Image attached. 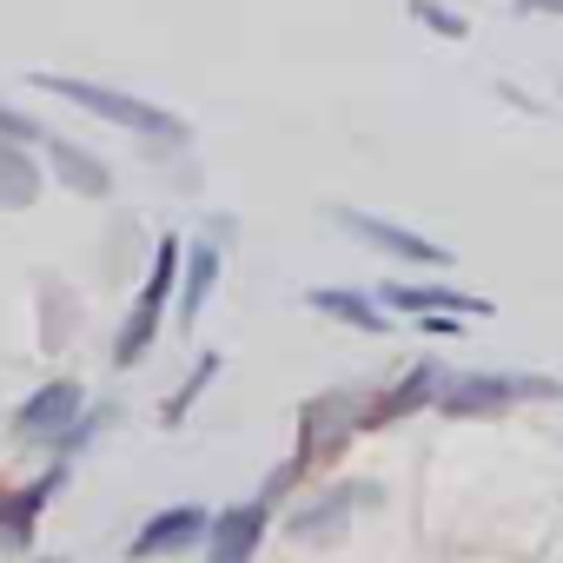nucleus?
Instances as JSON below:
<instances>
[{"label":"nucleus","mask_w":563,"mask_h":563,"mask_svg":"<svg viewBox=\"0 0 563 563\" xmlns=\"http://www.w3.org/2000/svg\"><path fill=\"white\" fill-rule=\"evenodd\" d=\"M365 418H372V405H365L358 391H319V398H306V405H299V444H292V464L265 484V504L286 490V484H299L306 471H319L325 457H339L358 431H372Z\"/></svg>","instance_id":"nucleus-1"},{"label":"nucleus","mask_w":563,"mask_h":563,"mask_svg":"<svg viewBox=\"0 0 563 563\" xmlns=\"http://www.w3.org/2000/svg\"><path fill=\"white\" fill-rule=\"evenodd\" d=\"M34 87H47V93L74 100V107H87V113H100V120H113V126H126V133H140L153 153H179V146L192 140V126H186L179 113H166V107H153V100H140V93L100 87V80H67V74H34Z\"/></svg>","instance_id":"nucleus-2"},{"label":"nucleus","mask_w":563,"mask_h":563,"mask_svg":"<svg viewBox=\"0 0 563 563\" xmlns=\"http://www.w3.org/2000/svg\"><path fill=\"white\" fill-rule=\"evenodd\" d=\"M179 272H186V239H159V245H153V272H146V286H140V299H133V312H126V325H120V339H113V365H120V372L153 352L159 319H166V299L179 292Z\"/></svg>","instance_id":"nucleus-3"},{"label":"nucleus","mask_w":563,"mask_h":563,"mask_svg":"<svg viewBox=\"0 0 563 563\" xmlns=\"http://www.w3.org/2000/svg\"><path fill=\"white\" fill-rule=\"evenodd\" d=\"M530 398H563V378H537V372H457V378H444L438 411L444 418H497V411L530 405Z\"/></svg>","instance_id":"nucleus-4"},{"label":"nucleus","mask_w":563,"mask_h":563,"mask_svg":"<svg viewBox=\"0 0 563 563\" xmlns=\"http://www.w3.org/2000/svg\"><path fill=\"white\" fill-rule=\"evenodd\" d=\"M378 504H385V484H372V477H345V484L306 497V504L286 517V530H292L299 543H339V537L352 530V517H358V510H378Z\"/></svg>","instance_id":"nucleus-5"},{"label":"nucleus","mask_w":563,"mask_h":563,"mask_svg":"<svg viewBox=\"0 0 563 563\" xmlns=\"http://www.w3.org/2000/svg\"><path fill=\"white\" fill-rule=\"evenodd\" d=\"M212 537V510L206 504H166L140 523L133 537V563H159V556H192Z\"/></svg>","instance_id":"nucleus-6"},{"label":"nucleus","mask_w":563,"mask_h":563,"mask_svg":"<svg viewBox=\"0 0 563 563\" xmlns=\"http://www.w3.org/2000/svg\"><path fill=\"white\" fill-rule=\"evenodd\" d=\"M352 239H365L372 252H385V258H405V265H451V245H431L424 232H411V225H398V219H378V212H358V206H339L332 212Z\"/></svg>","instance_id":"nucleus-7"},{"label":"nucleus","mask_w":563,"mask_h":563,"mask_svg":"<svg viewBox=\"0 0 563 563\" xmlns=\"http://www.w3.org/2000/svg\"><path fill=\"white\" fill-rule=\"evenodd\" d=\"M272 530V504L252 497V504H225L212 510V537H206V563H258V543Z\"/></svg>","instance_id":"nucleus-8"},{"label":"nucleus","mask_w":563,"mask_h":563,"mask_svg":"<svg viewBox=\"0 0 563 563\" xmlns=\"http://www.w3.org/2000/svg\"><path fill=\"white\" fill-rule=\"evenodd\" d=\"M385 312H411V319H490V299L477 292H457V286H405V278H391V286H378Z\"/></svg>","instance_id":"nucleus-9"},{"label":"nucleus","mask_w":563,"mask_h":563,"mask_svg":"<svg viewBox=\"0 0 563 563\" xmlns=\"http://www.w3.org/2000/svg\"><path fill=\"white\" fill-rule=\"evenodd\" d=\"M80 405H87V391H80L74 378H54V385H41V391L14 411V431H21V438H54V444H60V438L80 424Z\"/></svg>","instance_id":"nucleus-10"},{"label":"nucleus","mask_w":563,"mask_h":563,"mask_svg":"<svg viewBox=\"0 0 563 563\" xmlns=\"http://www.w3.org/2000/svg\"><path fill=\"white\" fill-rule=\"evenodd\" d=\"M438 391H444V372L424 358V365H411L391 391H378V405H372V418H365V424H398V418H411V411L438 405Z\"/></svg>","instance_id":"nucleus-11"},{"label":"nucleus","mask_w":563,"mask_h":563,"mask_svg":"<svg viewBox=\"0 0 563 563\" xmlns=\"http://www.w3.org/2000/svg\"><path fill=\"white\" fill-rule=\"evenodd\" d=\"M47 146V159H54V173L80 192V199H107L113 192V173H107V159H93V153H80L74 140H60V133H47L41 140Z\"/></svg>","instance_id":"nucleus-12"},{"label":"nucleus","mask_w":563,"mask_h":563,"mask_svg":"<svg viewBox=\"0 0 563 563\" xmlns=\"http://www.w3.org/2000/svg\"><path fill=\"white\" fill-rule=\"evenodd\" d=\"M306 306L325 312V319H339V325H352V332H385V306H378L372 292H352V286H312Z\"/></svg>","instance_id":"nucleus-13"},{"label":"nucleus","mask_w":563,"mask_h":563,"mask_svg":"<svg viewBox=\"0 0 563 563\" xmlns=\"http://www.w3.org/2000/svg\"><path fill=\"white\" fill-rule=\"evenodd\" d=\"M212 286H219V245H212V239H192V252H186V272H179V299H173L186 325L206 312Z\"/></svg>","instance_id":"nucleus-14"},{"label":"nucleus","mask_w":563,"mask_h":563,"mask_svg":"<svg viewBox=\"0 0 563 563\" xmlns=\"http://www.w3.org/2000/svg\"><path fill=\"white\" fill-rule=\"evenodd\" d=\"M34 199H41V166H34V153L14 146V140H0V212H27Z\"/></svg>","instance_id":"nucleus-15"},{"label":"nucleus","mask_w":563,"mask_h":563,"mask_svg":"<svg viewBox=\"0 0 563 563\" xmlns=\"http://www.w3.org/2000/svg\"><path fill=\"white\" fill-rule=\"evenodd\" d=\"M60 477H67V471L54 464V471H47L41 484H27V490H14V497H0V530H8L14 543H27V537H34V523H41V510H47V497L60 490Z\"/></svg>","instance_id":"nucleus-16"},{"label":"nucleus","mask_w":563,"mask_h":563,"mask_svg":"<svg viewBox=\"0 0 563 563\" xmlns=\"http://www.w3.org/2000/svg\"><path fill=\"white\" fill-rule=\"evenodd\" d=\"M212 378H219V352H206V358H199V372H192V378H186V385L166 398V411H159V418H166V424H186V411L199 405V391H206Z\"/></svg>","instance_id":"nucleus-17"},{"label":"nucleus","mask_w":563,"mask_h":563,"mask_svg":"<svg viewBox=\"0 0 563 563\" xmlns=\"http://www.w3.org/2000/svg\"><path fill=\"white\" fill-rule=\"evenodd\" d=\"M411 14H418L431 34H444V41H464V34H471V27H464V14H451L444 0H411Z\"/></svg>","instance_id":"nucleus-18"},{"label":"nucleus","mask_w":563,"mask_h":563,"mask_svg":"<svg viewBox=\"0 0 563 563\" xmlns=\"http://www.w3.org/2000/svg\"><path fill=\"white\" fill-rule=\"evenodd\" d=\"M0 140H14V146H21V140H34V146H41V140H47V126H34L27 113H14L8 100H0Z\"/></svg>","instance_id":"nucleus-19"},{"label":"nucleus","mask_w":563,"mask_h":563,"mask_svg":"<svg viewBox=\"0 0 563 563\" xmlns=\"http://www.w3.org/2000/svg\"><path fill=\"white\" fill-rule=\"evenodd\" d=\"M517 8H537V14H563V0H517Z\"/></svg>","instance_id":"nucleus-20"}]
</instances>
